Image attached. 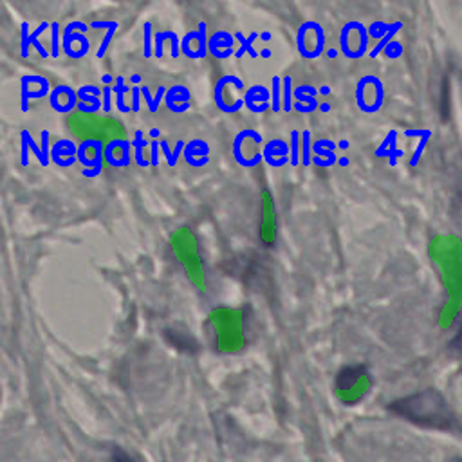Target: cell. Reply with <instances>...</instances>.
I'll return each instance as SVG.
<instances>
[{"label":"cell","mask_w":462,"mask_h":462,"mask_svg":"<svg viewBox=\"0 0 462 462\" xmlns=\"http://www.w3.org/2000/svg\"><path fill=\"white\" fill-rule=\"evenodd\" d=\"M430 258L446 291V301L439 312V325L448 328L462 312V240L455 235L433 236L430 242Z\"/></svg>","instance_id":"cell-1"},{"label":"cell","mask_w":462,"mask_h":462,"mask_svg":"<svg viewBox=\"0 0 462 462\" xmlns=\"http://www.w3.org/2000/svg\"><path fill=\"white\" fill-rule=\"evenodd\" d=\"M388 410L397 417L420 428L440 431H462V424L457 419L455 410L435 390H422L401 397L390 402Z\"/></svg>","instance_id":"cell-2"},{"label":"cell","mask_w":462,"mask_h":462,"mask_svg":"<svg viewBox=\"0 0 462 462\" xmlns=\"http://www.w3.org/2000/svg\"><path fill=\"white\" fill-rule=\"evenodd\" d=\"M368 381V372L365 366L356 365V366H345L337 372L336 375V390L339 393H346Z\"/></svg>","instance_id":"cell-3"},{"label":"cell","mask_w":462,"mask_h":462,"mask_svg":"<svg viewBox=\"0 0 462 462\" xmlns=\"http://www.w3.org/2000/svg\"><path fill=\"white\" fill-rule=\"evenodd\" d=\"M260 240L271 247L276 240V218L271 202V195L263 191L262 195V220H260Z\"/></svg>","instance_id":"cell-4"},{"label":"cell","mask_w":462,"mask_h":462,"mask_svg":"<svg viewBox=\"0 0 462 462\" xmlns=\"http://www.w3.org/2000/svg\"><path fill=\"white\" fill-rule=\"evenodd\" d=\"M74 99H76L74 92L70 88H67V87H58L51 94V105H52V108H56L60 112L70 110L74 106Z\"/></svg>","instance_id":"cell-5"},{"label":"cell","mask_w":462,"mask_h":462,"mask_svg":"<svg viewBox=\"0 0 462 462\" xmlns=\"http://www.w3.org/2000/svg\"><path fill=\"white\" fill-rule=\"evenodd\" d=\"M47 27V23L43 22V23H40V27L32 32V34H29L27 36V23H22V56H27V47H29V43H32L36 49H38V52L45 58L47 56V51L38 43V34L43 31Z\"/></svg>","instance_id":"cell-6"},{"label":"cell","mask_w":462,"mask_h":462,"mask_svg":"<svg viewBox=\"0 0 462 462\" xmlns=\"http://www.w3.org/2000/svg\"><path fill=\"white\" fill-rule=\"evenodd\" d=\"M52 155L60 166H69L74 161V146L69 141H60L56 143Z\"/></svg>","instance_id":"cell-7"},{"label":"cell","mask_w":462,"mask_h":462,"mask_svg":"<svg viewBox=\"0 0 462 462\" xmlns=\"http://www.w3.org/2000/svg\"><path fill=\"white\" fill-rule=\"evenodd\" d=\"M132 144L135 146V159H137V164H139V166H146L148 162L143 159V146H144L146 143H144V139H143V134H141V132H137V134H135V139H134V143H132Z\"/></svg>","instance_id":"cell-8"},{"label":"cell","mask_w":462,"mask_h":462,"mask_svg":"<svg viewBox=\"0 0 462 462\" xmlns=\"http://www.w3.org/2000/svg\"><path fill=\"white\" fill-rule=\"evenodd\" d=\"M110 458H112V462H135V460H134L126 451H123L121 448H112Z\"/></svg>","instance_id":"cell-9"},{"label":"cell","mask_w":462,"mask_h":462,"mask_svg":"<svg viewBox=\"0 0 462 462\" xmlns=\"http://www.w3.org/2000/svg\"><path fill=\"white\" fill-rule=\"evenodd\" d=\"M125 90H128V88L123 85V78H117V87H114V92H117V106H119V110L128 112L130 108H126V106L123 105V94H125Z\"/></svg>","instance_id":"cell-10"},{"label":"cell","mask_w":462,"mask_h":462,"mask_svg":"<svg viewBox=\"0 0 462 462\" xmlns=\"http://www.w3.org/2000/svg\"><path fill=\"white\" fill-rule=\"evenodd\" d=\"M141 90H143V96H144V99L148 101V106H150V110H152V112H155V110H157V106H159V99H161V96H162L164 88H162V87L159 88V92H157V97H155V101H152V97H150V92H148V88H146V87H143Z\"/></svg>","instance_id":"cell-11"},{"label":"cell","mask_w":462,"mask_h":462,"mask_svg":"<svg viewBox=\"0 0 462 462\" xmlns=\"http://www.w3.org/2000/svg\"><path fill=\"white\" fill-rule=\"evenodd\" d=\"M256 36H258V34H256V32H253V34H251V36H249V40H247V42H245V40H244V38H242V34H236V38H240V40H242V42H244V45H242V49H240V51H238V52H236V56H238V58H240V56H242V54H244V52H245V51H247V52H249V54H251V56H256V52H254V51H253V49H251V42H253V40H254V38H256Z\"/></svg>","instance_id":"cell-12"},{"label":"cell","mask_w":462,"mask_h":462,"mask_svg":"<svg viewBox=\"0 0 462 462\" xmlns=\"http://www.w3.org/2000/svg\"><path fill=\"white\" fill-rule=\"evenodd\" d=\"M273 110H280V78H273Z\"/></svg>","instance_id":"cell-13"},{"label":"cell","mask_w":462,"mask_h":462,"mask_svg":"<svg viewBox=\"0 0 462 462\" xmlns=\"http://www.w3.org/2000/svg\"><path fill=\"white\" fill-rule=\"evenodd\" d=\"M22 139L34 150V153H36V157H38V161L45 166V159H43V153H42V150H38V146L32 143V139H31V135L27 134V132H22Z\"/></svg>","instance_id":"cell-14"},{"label":"cell","mask_w":462,"mask_h":462,"mask_svg":"<svg viewBox=\"0 0 462 462\" xmlns=\"http://www.w3.org/2000/svg\"><path fill=\"white\" fill-rule=\"evenodd\" d=\"M283 88H285V94H283V108L289 110V108H291V78H283Z\"/></svg>","instance_id":"cell-15"},{"label":"cell","mask_w":462,"mask_h":462,"mask_svg":"<svg viewBox=\"0 0 462 462\" xmlns=\"http://www.w3.org/2000/svg\"><path fill=\"white\" fill-rule=\"evenodd\" d=\"M292 137V155H291V164L296 166L298 164V132L291 134Z\"/></svg>","instance_id":"cell-16"},{"label":"cell","mask_w":462,"mask_h":462,"mask_svg":"<svg viewBox=\"0 0 462 462\" xmlns=\"http://www.w3.org/2000/svg\"><path fill=\"white\" fill-rule=\"evenodd\" d=\"M301 155H303V164H309V132L307 130L303 132V152H301Z\"/></svg>","instance_id":"cell-17"},{"label":"cell","mask_w":462,"mask_h":462,"mask_svg":"<svg viewBox=\"0 0 462 462\" xmlns=\"http://www.w3.org/2000/svg\"><path fill=\"white\" fill-rule=\"evenodd\" d=\"M52 56H58V23H52Z\"/></svg>","instance_id":"cell-18"},{"label":"cell","mask_w":462,"mask_h":462,"mask_svg":"<svg viewBox=\"0 0 462 462\" xmlns=\"http://www.w3.org/2000/svg\"><path fill=\"white\" fill-rule=\"evenodd\" d=\"M47 139H49V134H47V132H42V144H43V148H42V153H43L45 164H47V161H49V157H47Z\"/></svg>","instance_id":"cell-19"},{"label":"cell","mask_w":462,"mask_h":462,"mask_svg":"<svg viewBox=\"0 0 462 462\" xmlns=\"http://www.w3.org/2000/svg\"><path fill=\"white\" fill-rule=\"evenodd\" d=\"M157 148H159V143L153 141V143H152V164H153V166L157 164Z\"/></svg>","instance_id":"cell-20"},{"label":"cell","mask_w":462,"mask_h":462,"mask_svg":"<svg viewBox=\"0 0 462 462\" xmlns=\"http://www.w3.org/2000/svg\"><path fill=\"white\" fill-rule=\"evenodd\" d=\"M137 88H134V106H132V110H137L139 108V99H137Z\"/></svg>","instance_id":"cell-21"},{"label":"cell","mask_w":462,"mask_h":462,"mask_svg":"<svg viewBox=\"0 0 462 462\" xmlns=\"http://www.w3.org/2000/svg\"><path fill=\"white\" fill-rule=\"evenodd\" d=\"M110 103H108V88H105V110H108Z\"/></svg>","instance_id":"cell-22"},{"label":"cell","mask_w":462,"mask_h":462,"mask_svg":"<svg viewBox=\"0 0 462 462\" xmlns=\"http://www.w3.org/2000/svg\"><path fill=\"white\" fill-rule=\"evenodd\" d=\"M446 462H462V457H458V455H455V457H449Z\"/></svg>","instance_id":"cell-23"},{"label":"cell","mask_w":462,"mask_h":462,"mask_svg":"<svg viewBox=\"0 0 462 462\" xmlns=\"http://www.w3.org/2000/svg\"><path fill=\"white\" fill-rule=\"evenodd\" d=\"M457 343H458V348H462V328H460V336H458Z\"/></svg>","instance_id":"cell-24"}]
</instances>
